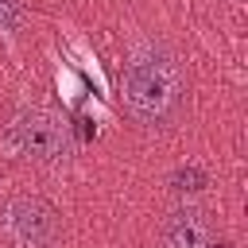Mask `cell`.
<instances>
[{"label":"cell","mask_w":248,"mask_h":248,"mask_svg":"<svg viewBox=\"0 0 248 248\" xmlns=\"http://www.w3.org/2000/svg\"><path fill=\"white\" fill-rule=\"evenodd\" d=\"M190 62L167 39L136 43L120 66V108L140 132H174L190 108Z\"/></svg>","instance_id":"cell-1"},{"label":"cell","mask_w":248,"mask_h":248,"mask_svg":"<svg viewBox=\"0 0 248 248\" xmlns=\"http://www.w3.org/2000/svg\"><path fill=\"white\" fill-rule=\"evenodd\" d=\"M4 147L12 159L27 167H58L74 151V140H70L66 116L43 105H23L4 124Z\"/></svg>","instance_id":"cell-2"},{"label":"cell","mask_w":248,"mask_h":248,"mask_svg":"<svg viewBox=\"0 0 248 248\" xmlns=\"http://www.w3.org/2000/svg\"><path fill=\"white\" fill-rule=\"evenodd\" d=\"M0 236L8 248H58L66 229L43 194H8L0 202Z\"/></svg>","instance_id":"cell-3"},{"label":"cell","mask_w":248,"mask_h":248,"mask_svg":"<svg viewBox=\"0 0 248 248\" xmlns=\"http://www.w3.org/2000/svg\"><path fill=\"white\" fill-rule=\"evenodd\" d=\"M155 248H225V240L213 209L198 202H178L159 217Z\"/></svg>","instance_id":"cell-4"},{"label":"cell","mask_w":248,"mask_h":248,"mask_svg":"<svg viewBox=\"0 0 248 248\" xmlns=\"http://www.w3.org/2000/svg\"><path fill=\"white\" fill-rule=\"evenodd\" d=\"M27 16H31L27 0H0V35H19Z\"/></svg>","instance_id":"cell-5"}]
</instances>
